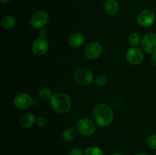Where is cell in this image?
I'll use <instances>...</instances> for the list:
<instances>
[{
    "instance_id": "22",
    "label": "cell",
    "mask_w": 156,
    "mask_h": 155,
    "mask_svg": "<svg viewBox=\"0 0 156 155\" xmlns=\"http://www.w3.org/2000/svg\"><path fill=\"white\" fill-rule=\"evenodd\" d=\"M36 124L37 126H39V127L42 128L47 125V120L44 117H39L36 119Z\"/></svg>"
},
{
    "instance_id": "28",
    "label": "cell",
    "mask_w": 156,
    "mask_h": 155,
    "mask_svg": "<svg viewBox=\"0 0 156 155\" xmlns=\"http://www.w3.org/2000/svg\"><path fill=\"white\" fill-rule=\"evenodd\" d=\"M112 155H123V154H112Z\"/></svg>"
},
{
    "instance_id": "21",
    "label": "cell",
    "mask_w": 156,
    "mask_h": 155,
    "mask_svg": "<svg viewBox=\"0 0 156 155\" xmlns=\"http://www.w3.org/2000/svg\"><path fill=\"white\" fill-rule=\"evenodd\" d=\"M95 83H96V84L98 85V86H100V87L105 86L107 83V78L103 75L98 76V77L96 78Z\"/></svg>"
},
{
    "instance_id": "14",
    "label": "cell",
    "mask_w": 156,
    "mask_h": 155,
    "mask_svg": "<svg viewBox=\"0 0 156 155\" xmlns=\"http://www.w3.org/2000/svg\"><path fill=\"white\" fill-rule=\"evenodd\" d=\"M105 10L109 15H116L119 10V4L117 0H106L105 3Z\"/></svg>"
},
{
    "instance_id": "5",
    "label": "cell",
    "mask_w": 156,
    "mask_h": 155,
    "mask_svg": "<svg viewBox=\"0 0 156 155\" xmlns=\"http://www.w3.org/2000/svg\"><path fill=\"white\" fill-rule=\"evenodd\" d=\"M50 17L45 11H38L32 15L30 20V24L34 28L40 29L47 25Z\"/></svg>"
},
{
    "instance_id": "29",
    "label": "cell",
    "mask_w": 156,
    "mask_h": 155,
    "mask_svg": "<svg viewBox=\"0 0 156 155\" xmlns=\"http://www.w3.org/2000/svg\"><path fill=\"white\" fill-rule=\"evenodd\" d=\"M155 155H156V153H155Z\"/></svg>"
},
{
    "instance_id": "8",
    "label": "cell",
    "mask_w": 156,
    "mask_h": 155,
    "mask_svg": "<svg viewBox=\"0 0 156 155\" xmlns=\"http://www.w3.org/2000/svg\"><path fill=\"white\" fill-rule=\"evenodd\" d=\"M126 59L129 64L133 65H140L144 59V54L142 50L137 47L129 49L126 54Z\"/></svg>"
},
{
    "instance_id": "2",
    "label": "cell",
    "mask_w": 156,
    "mask_h": 155,
    "mask_svg": "<svg viewBox=\"0 0 156 155\" xmlns=\"http://www.w3.org/2000/svg\"><path fill=\"white\" fill-rule=\"evenodd\" d=\"M50 101L53 109L59 113H66L71 108V100L64 93L59 92L53 94Z\"/></svg>"
},
{
    "instance_id": "4",
    "label": "cell",
    "mask_w": 156,
    "mask_h": 155,
    "mask_svg": "<svg viewBox=\"0 0 156 155\" xmlns=\"http://www.w3.org/2000/svg\"><path fill=\"white\" fill-rule=\"evenodd\" d=\"M76 129L82 135L89 136L95 132L96 126L94 121L89 118H82L76 124Z\"/></svg>"
},
{
    "instance_id": "15",
    "label": "cell",
    "mask_w": 156,
    "mask_h": 155,
    "mask_svg": "<svg viewBox=\"0 0 156 155\" xmlns=\"http://www.w3.org/2000/svg\"><path fill=\"white\" fill-rule=\"evenodd\" d=\"M16 24V20L12 15H5L1 19L2 27L6 30L12 29Z\"/></svg>"
},
{
    "instance_id": "23",
    "label": "cell",
    "mask_w": 156,
    "mask_h": 155,
    "mask_svg": "<svg viewBox=\"0 0 156 155\" xmlns=\"http://www.w3.org/2000/svg\"><path fill=\"white\" fill-rule=\"evenodd\" d=\"M69 155H84V152L80 148H73L70 150Z\"/></svg>"
},
{
    "instance_id": "9",
    "label": "cell",
    "mask_w": 156,
    "mask_h": 155,
    "mask_svg": "<svg viewBox=\"0 0 156 155\" xmlns=\"http://www.w3.org/2000/svg\"><path fill=\"white\" fill-rule=\"evenodd\" d=\"M155 20V15L151 10H143L140 12L137 18L138 23L144 27H147L153 24Z\"/></svg>"
},
{
    "instance_id": "3",
    "label": "cell",
    "mask_w": 156,
    "mask_h": 155,
    "mask_svg": "<svg viewBox=\"0 0 156 155\" xmlns=\"http://www.w3.org/2000/svg\"><path fill=\"white\" fill-rule=\"evenodd\" d=\"M93 78H94V75H93L92 71L85 68L78 69L74 74L75 81L80 86L89 85L92 82Z\"/></svg>"
},
{
    "instance_id": "6",
    "label": "cell",
    "mask_w": 156,
    "mask_h": 155,
    "mask_svg": "<svg viewBox=\"0 0 156 155\" xmlns=\"http://www.w3.org/2000/svg\"><path fill=\"white\" fill-rule=\"evenodd\" d=\"M140 44L143 51L153 54L156 52V33H146L142 38Z\"/></svg>"
},
{
    "instance_id": "25",
    "label": "cell",
    "mask_w": 156,
    "mask_h": 155,
    "mask_svg": "<svg viewBox=\"0 0 156 155\" xmlns=\"http://www.w3.org/2000/svg\"><path fill=\"white\" fill-rule=\"evenodd\" d=\"M151 60H152V62L153 63V65H155L156 66V52L152 54V58H151Z\"/></svg>"
},
{
    "instance_id": "11",
    "label": "cell",
    "mask_w": 156,
    "mask_h": 155,
    "mask_svg": "<svg viewBox=\"0 0 156 155\" xmlns=\"http://www.w3.org/2000/svg\"><path fill=\"white\" fill-rule=\"evenodd\" d=\"M49 49L48 42L44 38H38L32 44V50L35 55L42 56L45 54Z\"/></svg>"
},
{
    "instance_id": "17",
    "label": "cell",
    "mask_w": 156,
    "mask_h": 155,
    "mask_svg": "<svg viewBox=\"0 0 156 155\" xmlns=\"http://www.w3.org/2000/svg\"><path fill=\"white\" fill-rule=\"evenodd\" d=\"M84 155H104L101 149L95 146H90L84 150Z\"/></svg>"
},
{
    "instance_id": "12",
    "label": "cell",
    "mask_w": 156,
    "mask_h": 155,
    "mask_svg": "<svg viewBox=\"0 0 156 155\" xmlns=\"http://www.w3.org/2000/svg\"><path fill=\"white\" fill-rule=\"evenodd\" d=\"M85 36L81 33H74L69 36L68 39L69 44L72 47L78 48V47L82 46L85 43Z\"/></svg>"
},
{
    "instance_id": "1",
    "label": "cell",
    "mask_w": 156,
    "mask_h": 155,
    "mask_svg": "<svg viewBox=\"0 0 156 155\" xmlns=\"http://www.w3.org/2000/svg\"><path fill=\"white\" fill-rule=\"evenodd\" d=\"M92 117L94 122L101 127H107L113 122L114 112L108 105L99 103L96 105L92 111Z\"/></svg>"
},
{
    "instance_id": "27",
    "label": "cell",
    "mask_w": 156,
    "mask_h": 155,
    "mask_svg": "<svg viewBox=\"0 0 156 155\" xmlns=\"http://www.w3.org/2000/svg\"><path fill=\"white\" fill-rule=\"evenodd\" d=\"M137 155H149V154H147V153H140V154H137Z\"/></svg>"
},
{
    "instance_id": "7",
    "label": "cell",
    "mask_w": 156,
    "mask_h": 155,
    "mask_svg": "<svg viewBox=\"0 0 156 155\" xmlns=\"http://www.w3.org/2000/svg\"><path fill=\"white\" fill-rule=\"evenodd\" d=\"M102 53V46L99 43L91 42L85 46L84 54L88 59L94 60L101 56Z\"/></svg>"
},
{
    "instance_id": "26",
    "label": "cell",
    "mask_w": 156,
    "mask_h": 155,
    "mask_svg": "<svg viewBox=\"0 0 156 155\" xmlns=\"http://www.w3.org/2000/svg\"><path fill=\"white\" fill-rule=\"evenodd\" d=\"M9 1H10V0H0L1 3H7L9 2Z\"/></svg>"
},
{
    "instance_id": "24",
    "label": "cell",
    "mask_w": 156,
    "mask_h": 155,
    "mask_svg": "<svg viewBox=\"0 0 156 155\" xmlns=\"http://www.w3.org/2000/svg\"><path fill=\"white\" fill-rule=\"evenodd\" d=\"M40 38H44L45 39L46 36H47V31L46 30H41L39 33Z\"/></svg>"
},
{
    "instance_id": "10",
    "label": "cell",
    "mask_w": 156,
    "mask_h": 155,
    "mask_svg": "<svg viewBox=\"0 0 156 155\" xmlns=\"http://www.w3.org/2000/svg\"><path fill=\"white\" fill-rule=\"evenodd\" d=\"M32 98L27 94L21 93L15 96L14 99V104L20 109H25L30 107L32 104Z\"/></svg>"
},
{
    "instance_id": "20",
    "label": "cell",
    "mask_w": 156,
    "mask_h": 155,
    "mask_svg": "<svg viewBox=\"0 0 156 155\" xmlns=\"http://www.w3.org/2000/svg\"><path fill=\"white\" fill-rule=\"evenodd\" d=\"M146 143L150 148L156 150V135H149L146 140Z\"/></svg>"
},
{
    "instance_id": "13",
    "label": "cell",
    "mask_w": 156,
    "mask_h": 155,
    "mask_svg": "<svg viewBox=\"0 0 156 155\" xmlns=\"http://www.w3.org/2000/svg\"><path fill=\"white\" fill-rule=\"evenodd\" d=\"M19 123L21 126L24 129H29L36 123V118L34 115L31 113H26L20 118Z\"/></svg>"
},
{
    "instance_id": "19",
    "label": "cell",
    "mask_w": 156,
    "mask_h": 155,
    "mask_svg": "<svg viewBox=\"0 0 156 155\" xmlns=\"http://www.w3.org/2000/svg\"><path fill=\"white\" fill-rule=\"evenodd\" d=\"M39 96L42 100H51L53 94H52L51 91L47 88H43L40 90Z\"/></svg>"
},
{
    "instance_id": "16",
    "label": "cell",
    "mask_w": 156,
    "mask_h": 155,
    "mask_svg": "<svg viewBox=\"0 0 156 155\" xmlns=\"http://www.w3.org/2000/svg\"><path fill=\"white\" fill-rule=\"evenodd\" d=\"M76 129L73 128H68L62 132V138L66 141H72L76 138Z\"/></svg>"
},
{
    "instance_id": "18",
    "label": "cell",
    "mask_w": 156,
    "mask_h": 155,
    "mask_svg": "<svg viewBox=\"0 0 156 155\" xmlns=\"http://www.w3.org/2000/svg\"><path fill=\"white\" fill-rule=\"evenodd\" d=\"M128 40H129V45L133 47H136L137 46L141 43L140 35H139V33H136V32L130 33V35L129 36Z\"/></svg>"
}]
</instances>
